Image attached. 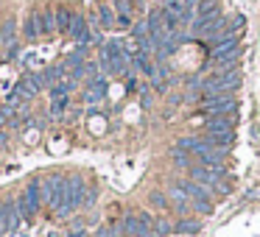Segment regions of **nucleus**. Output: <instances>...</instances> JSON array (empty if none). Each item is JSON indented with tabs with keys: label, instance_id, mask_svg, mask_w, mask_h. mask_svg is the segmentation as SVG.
Listing matches in <instances>:
<instances>
[{
	"label": "nucleus",
	"instance_id": "nucleus-1",
	"mask_svg": "<svg viewBox=\"0 0 260 237\" xmlns=\"http://www.w3.org/2000/svg\"><path fill=\"white\" fill-rule=\"evenodd\" d=\"M84 190H87V184H84L81 176H68V179H64V204L56 209L59 218H68L73 209L81 207V201H84Z\"/></svg>",
	"mask_w": 260,
	"mask_h": 237
},
{
	"label": "nucleus",
	"instance_id": "nucleus-2",
	"mask_svg": "<svg viewBox=\"0 0 260 237\" xmlns=\"http://www.w3.org/2000/svg\"><path fill=\"white\" fill-rule=\"evenodd\" d=\"M238 87H241V70L226 67V70H221V73L210 75L202 84V90L207 92V95H215V92H235Z\"/></svg>",
	"mask_w": 260,
	"mask_h": 237
},
{
	"label": "nucleus",
	"instance_id": "nucleus-3",
	"mask_svg": "<svg viewBox=\"0 0 260 237\" xmlns=\"http://www.w3.org/2000/svg\"><path fill=\"white\" fill-rule=\"evenodd\" d=\"M179 187L187 192V198H190V204H193L196 212H202V215L213 212V190H207L204 184H199V181H193V179L179 181Z\"/></svg>",
	"mask_w": 260,
	"mask_h": 237
},
{
	"label": "nucleus",
	"instance_id": "nucleus-4",
	"mask_svg": "<svg viewBox=\"0 0 260 237\" xmlns=\"http://www.w3.org/2000/svg\"><path fill=\"white\" fill-rule=\"evenodd\" d=\"M202 112L210 117H218V114H235L238 112V101L232 92H215V95H204L202 98Z\"/></svg>",
	"mask_w": 260,
	"mask_h": 237
},
{
	"label": "nucleus",
	"instance_id": "nucleus-5",
	"mask_svg": "<svg viewBox=\"0 0 260 237\" xmlns=\"http://www.w3.org/2000/svg\"><path fill=\"white\" fill-rule=\"evenodd\" d=\"M42 201L51 204L53 212L64 204V179L62 176H48V179L42 181Z\"/></svg>",
	"mask_w": 260,
	"mask_h": 237
},
{
	"label": "nucleus",
	"instance_id": "nucleus-6",
	"mask_svg": "<svg viewBox=\"0 0 260 237\" xmlns=\"http://www.w3.org/2000/svg\"><path fill=\"white\" fill-rule=\"evenodd\" d=\"M226 25H230V20L221 17V14H215V17H207V20H193V34L199 36H224Z\"/></svg>",
	"mask_w": 260,
	"mask_h": 237
},
{
	"label": "nucleus",
	"instance_id": "nucleus-7",
	"mask_svg": "<svg viewBox=\"0 0 260 237\" xmlns=\"http://www.w3.org/2000/svg\"><path fill=\"white\" fill-rule=\"evenodd\" d=\"M68 34L73 36V40L79 42L81 48H87V45H90V40H92L90 28H87V20L81 17V14H76V17H73V25H70V31H68Z\"/></svg>",
	"mask_w": 260,
	"mask_h": 237
},
{
	"label": "nucleus",
	"instance_id": "nucleus-8",
	"mask_svg": "<svg viewBox=\"0 0 260 237\" xmlns=\"http://www.w3.org/2000/svg\"><path fill=\"white\" fill-rule=\"evenodd\" d=\"M232 126H235V117H232V114H218V117L207 120L204 131H207V134H224V131H232Z\"/></svg>",
	"mask_w": 260,
	"mask_h": 237
},
{
	"label": "nucleus",
	"instance_id": "nucleus-9",
	"mask_svg": "<svg viewBox=\"0 0 260 237\" xmlns=\"http://www.w3.org/2000/svg\"><path fill=\"white\" fill-rule=\"evenodd\" d=\"M123 229H126V234H132V237H148L151 234V226H146L137 215H129V218L123 220Z\"/></svg>",
	"mask_w": 260,
	"mask_h": 237
},
{
	"label": "nucleus",
	"instance_id": "nucleus-10",
	"mask_svg": "<svg viewBox=\"0 0 260 237\" xmlns=\"http://www.w3.org/2000/svg\"><path fill=\"white\" fill-rule=\"evenodd\" d=\"M45 34V28H42V14L31 12L28 17H25V40H37V36Z\"/></svg>",
	"mask_w": 260,
	"mask_h": 237
},
{
	"label": "nucleus",
	"instance_id": "nucleus-11",
	"mask_svg": "<svg viewBox=\"0 0 260 237\" xmlns=\"http://www.w3.org/2000/svg\"><path fill=\"white\" fill-rule=\"evenodd\" d=\"M104 92H107V81H104L101 75H95V78H90V90H87L84 101L87 103H95V101H101V98H104Z\"/></svg>",
	"mask_w": 260,
	"mask_h": 237
},
{
	"label": "nucleus",
	"instance_id": "nucleus-12",
	"mask_svg": "<svg viewBox=\"0 0 260 237\" xmlns=\"http://www.w3.org/2000/svg\"><path fill=\"white\" fill-rule=\"evenodd\" d=\"M218 14V0H199L196 6V20H207Z\"/></svg>",
	"mask_w": 260,
	"mask_h": 237
},
{
	"label": "nucleus",
	"instance_id": "nucleus-13",
	"mask_svg": "<svg viewBox=\"0 0 260 237\" xmlns=\"http://www.w3.org/2000/svg\"><path fill=\"white\" fill-rule=\"evenodd\" d=\"M132 70H140V73H148V78H151L154 64L148 62V56H146V53H140V51H137L135 56H132Z\"/></svg>",
	"mask_w": 260,
	"mask_h": 237
},
{
	"label": "nucleus",
	"instance_id": "nucleus-14",
	"mask_svg": "<svg viewBox=\"0 0 260 237\" xmlns=\"http://www.w3.org/2000/svg\"><path fill=\"white\" fill-rule=\"evenodd\" d=\"M207 140L213 142L215 148H224V151H226V148L235 142V131H224V134H207Z\"/></svg>",
	"mask_w": 260,
	"mask_h": 237
},
{
	"label": "nucleus",
	"instance_id": "nucleus-15",
	"mask_svg": "<svg viewBox=\"0 0 260 237\" xmlns=\"http://www.w3.org/2000/svg\"><path fill=\"white\" fill-rule=\"evenodd\" d=\"M64 73H68V67H64V64H53V67H48L45 73H42V81H45V84H53L56 78L62 81Z\"/></svg>",
	"mask_w": 260,
	"mask_h": 237
},
{
	"label": "nucleus",
	"instance_id": "nucleus-16",
	"mask_svg": "<svg viewBox=\"0 0 260 237\" xmlns=\"http://www.w3.org/2000/svg\"><path fill=\"white\" fill-rule=\"evenodd\" d=\"M199 229H202V223H199V220H190V218H182L179 223L174 226V231H179V234H196Z\"/></svg>",
	"mask_w": 260,
	"mask_h": 237
},
{
	"label": "nucleus",
	"instance_id": "nucleus-17",
	"mask_svg": "<svg viewBox=\"0 0 260 237\" xmlns=\"http://www.w3.org/2000/svg\"><path fill=\"white\" fill-rule=\"evenodd\" d=\"M73 12H68V9H59L56 12V31H70V25H73Z\"/></svg>",
	"mask_w": 260,
	"mask_h": 237
},
{
	"label": "nucleus",
	"instance_id": "nucleus-18",
	"mask_svg": "<svg viewBox=\"0 0 260 237\" xmlns=\"http://www.w3.org/2000/svg\"><path fill=\"white\" fill-rule=\"evenodd\" d=\"M243 25H246V17H243V14H235V17L230 20V25H226L224 36H238L243 31Z\"/></svg>",
	"mask_w": 260,
	"mask_h": 237
},
{
	"label": "nucleus",
	"instance_id": "nucleus-19",
	"mask_svg": "<svg viewBox=\"0 0 260 237\" xmlns=\"http://www.w3.org/2000/svg\"><path fill=\"white\" fill-rule=\"evenodd\" d=\"M171 159H174V165H179V168H190L193 165V153L182 151V148H174V151H171Z\"/></svg>",
	"mask_w": 260,
	"mask_h": 237
},
{
	"label": "nucleus",
	"instance_id": "nucleus-20",
	"mask_svg": "<svg viewBox=\"0 0 260 237\" xmlns=\"http://www.w3.org/2000/svg\"><path fill=\"white\" fill-rule=\"evenodd\" d=\"M84 64H87V62H84V48H81V51L70 53V56H68V62H64V67H68L70 73H73V70H81Z\"/></svg>",
	"mask_w": 260,
	"mask_h": 237
},
{
	"label": "nucleus",
	"instance_id": "nucleus-21",
	"mask_svg": "<svg viewBox=\"0 0 260 237\" xmlns=\"http://www.w3.org/2000/svg\"><path fill=\"white\" fill-rule=\"evenodd\" d=\"M98 20H101V25H104V28H115V23H118V20H115V14H112V9H109V6H101V9H98Z\"/></svg>",
	"mask_w": 260,
	"mask_h": 237
},
{
	"label": "nucleus",
	"instance_id": "nucleus-22",
	"mask_svg": "<svg viewBox=\"0 0 260 237\" xmlns=\"http://www.w3.org/2000/svg\"><path fill=\"white\" fill-rule=\"evenodd\" d=\"M17 28V25H14V20H6V23H3V28H0V40H3V45H12V31Z\"/></svg>",
	"mask_w": 260,
	"mask_h": 237
},
{
	"label": "nucleus",
	"instance_id": "nucleus-23",
	"mask_svg": "<svg viewBox=\"0 0 260 237\" xmlns=\"http://www.w3.org/2000/svg\"><path fill=\"white\" fill-rule=\"evenodd\" d=\"M42 28H45V34H53L56 31V14L42 12Z\"/></svg>",
	"mask_w": 260,
	"mask_h": 237
},
{
	"label": "nucleus",
	"instance_id": "nucleus-24",
	"mask_svg": "<svg viewBox=\"0 0 260 237\" xmlns=\"http://www.w3.org/2000/svg\"><path fill=\"white\" fill-rule=\"evenodd\" d=\"M9 231V201L0 204V237Z\"/></svg>",
	"mask_w": 260,
	"mask_h": 237
},
{
	"label": "nucleus",
	"instance_id": "nucleus-25",
	"mask_svg": "<svg viewBox=\"0 0 260 237\" xmlns=\"http://www.w3.org/2000/svg\"><path fill=\"white\" fill-rule=\"evenodd\" d=\"M64 106H68V98H56V101L51 103V117H62Z\"/></svg>",
	"mask_w": 260,
	"mask_h": 237
},
{
	"label": "nucleus",
	"instance_id": "nucleus-26",
	"mask_svg": "<svg viewBox=\"0 0 260 237\" xmlns=\"http://www.w3.org/2000/svg\"><path fill=\"white\" fill-rule=\"evenodd\" d=\"M171 231V223L165 218H159V220H154V234L157 237H162V234H168Z\"/></svg>",
	"mask_w": 260,
	"mask_h": 237
},
{
	"label": "nucleus",
	"instance_id": "nucleus-27",
	"mask_svg": "<svg viewBox=\"0 0 260 237\" xmlns=\"http://www.w3.org/2000/svg\"><path fill=\"white\" fill-rule=\"evenodd\" d=\"M14 59H20V45L17 42H12V45L6 48V62H14Z\"/></svg>",
	"mask_w": 260,
	"mask_h": 237
},
{
	"label": "nucleus",
	"instance_id": "nucleus-28",
	"mask_svg": "<svg viewBox=\"0 0 260 237\" xmlns=\"http://www.w3.org/2000/svg\"><path fill=\"white\" fill-rule=\"evenodd\" d=\"M151 204H154V207H159V209H165V207H168V198H165L162 192H151Z\"/></svg>",
	"mask_w": 260,
	"mask_h": 237
},
{
	"label": "nucleus",
	"instance_id": "nucleus-29",
	"mask_svg": "<svg viewBox=\"0 0 260 237\" xmlns=\"http://www.w3.org/2000/svg\"><path fill=\"white\" fill-rule=\"evenodd\" d=\"M115 6H118L120 17H123V14H129V12H132V3H129V0H115Z\"/></svg>",
	"mask_w": 260,
	"mask_h": 237
},
{
	"label": "nucleus",
	"instance_id": "nucleus-30",
	"mask_svg": "<svg viewBox=\"0 0 260 237\" xmlns=\"http://www.w3.org/2000/svg\"><path fill=\"white\" fill-rule=\"evenodd\" d=\"M68 237H87V231H84V229H70Z\"/></svg>",
	"mask_w": 260,
	"mask_h": 237
},
{
	"label": "nucleus",
	"instance_id": "nucleus-31",
	"mask_svg": "<svg viewBox=\"0 0 260 237\" xmlns=\"http://www.w3.org/2000/svg\"><path fill=\"white\" fill-rule=\"evenodd\" d=\"M95 237H112V234H109V231H107V229H101V231H98V234H95Z\"/></svg>",
	"mask_w": 260,
	"mask_h": 237
},
{
	"label": "nucleus",
	"instance_id": "nucleus-32",
	"mask_svg": "<svg viewBox=\"0 0 260 237\" xmlns=\"http://www.w3.org/2000/svg\"><path fill=\"white\" fill-rule=\"evenodd\" d=\"M48 237H59V234H56V231H51V234H48Z\"/></svg>",
	"mask_w": 260,
	"mask_h": 237
},
{
	"label": "nucleus",
	"instance_id": "nucleus-33",
	"mask_svg": "<svg viewBox=\"0 0 260 237\" xmlns=\"http://www.w3.org/2000/svg\"><path fill=\"white\" fill-rule=\"evenodd\" d=\"M0 45H3V40H0Z\"/></svg>",
	"mask_w": 260,
	"mask_h": 237
},
{
	"label": "nucleus",
	"instance_id": "nucleus-34",
	"mask_svg": "<svg viewBox=\"0 0 260 237\" xmlns=\"http://www.w3.org/2000/svg\"><path fill=\"white\" fill-rule=\"evenodd\" d=\"M20 237H25V234H20Z\"/></svg>",
	"mask_w": 260,
	"mask_h": 237
},
{
	"label": "nucleus",
	"instance_id": "nucleus-35",
	"mask_svg": "<svg viewBox=\"0 0 260 237\" xmlns=\"http://www.w3.org/2000/svg\"><path fill=\"white\" fill-rule=\"evenodd\" d=\"M126 237H129V234H126Z\"/></svg>",
	"mask_w": 260,
	"mask_h": 237
}]
</instances>
